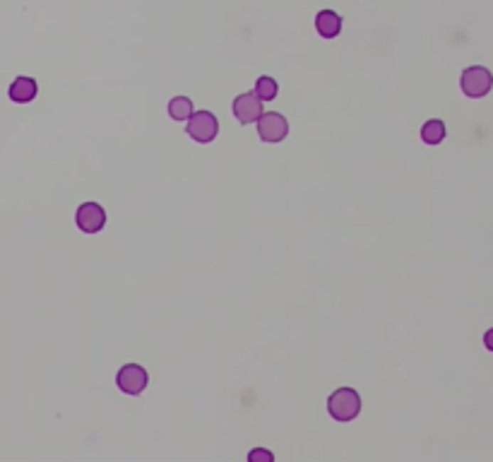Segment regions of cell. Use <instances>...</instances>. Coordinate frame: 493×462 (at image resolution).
Instances as JSON below:
<instances>
[{
  "label": "cell",
  "instance_id": "4fadbf2b",
  "mask_svg": "<svg viewBox=\"0 0 493 462\" xmlns=\"http://www.w3.org/2000/svg\"><path fill=\"white\" fill-rule=\"evenodd\" d=\"M248 460H250V462H258V460L272 462V460H275V455H272L270 451H263V448H258V451H250V455H248Z\"/></svg>",
  "mask_w": 493,
  "mask_h": 462
},
{
  "label": "cell",
  "instance_id": "7c38bea8",
  "mask_svg": "<svg viewBox=\"0 0 493 462\" xmlns=\"http://www.w3.org/2000/svg\"><path fill=\"white\" fill-rule=\"evenodd\" d=\"M277 92H280V87H277V82L272 78H260L255 82V94L263 101H272L277 97Z\"/></svg>",
  "mask_w": 493,
  "mask_h": 462
},
{
  "label": "cell",
  "instance_id": "8992f818",
  "mask_svg": "<svg viewBox=\"0 0 493 462\" xmlns=\"http://www.w3.org/2000/svg\"><path fill=\"white\" fill-rule=\"evenodd\" d=\"M75 221L85 233H97L104 229L106 224V212L104 207L97 205V202H85V205L78 207V214H75Z\"/></svg>",
  "mask_w": 493,
  "mask_h": 462
},
{
  "label": "cell",
  "instance_id": "5bb4252c",
  "mask_svg": "<svg viewBox=\"0 0 493 462\" xmlns=\"http://www.w3.org/2000/svg\"><path fill=\"white\" fill-rule=\"evenodd\" d=\"M484 345H486V350H489V352H493V327H491L489 332L484 335Z\"/></svg>",
  "mask_w": 493,
  "mask_h": 462
},
{
  "label": "cell",
  "instance_id": "7a4b0ae2",
  "mask_svg": "<svg viewBox=\"0 0 493 462\" xmlns=\"http://www.w3.org/2000/svg\"><path fill=\"white\" fill-rule=\"evenodd\" d=\"M460 85H462V92L467 94V97L479 99V97H486V94L491 92L493 75H491V70H486V68H482V65H472L462 73Z\"/></svg>",
  "mask_w": 493,
  "mask_h": 462
},
{
  "label": "cell",
  "instance_id": "5b68a950",
  "mask_svg": "<svg viewBox=\"0 0 493 462\" xmlns=\"http://www.w3.org/2000/svg\"><path fill=\"white\" fill-rule=\"evenodd\" d=\"M147 381H149L147 371H144L142 366H137V364L123 366V369L118 371V376H116V385L125 392V395H140V392L147 388Z\"/></svg>",
  "mask_w": 493,
  "mask_h": 462
},
{
  "label": "cell",
  "instance_id": "9c48e42d",
  "mask_svg": "<svg viewBox=\"0 0 493 462\" xmlns=\"http://www.w3.org/2000/svg\"><path fill=\"white\" fill-rule=\"evenodd\" d=\"M36 97V82L31 78H17L10 85V99L15 104H29Z\"/></svg>",
  "mask_w": 493,
  "mask_h": 462
},
{
  "label": "cell",
  "instance_id": "52a82bcc",
  "mask_svg": "<svg viewBox=\"0 0 493 462\" xmlns=\"http://www.w3.org/2000/svg\"><path fill=\"white\" fill-rule=\"evenodd\" d=\"M233 113L241 123H255L263 116V99L255 92H245L233 101Z\"/></svg>",
  "mask_w": 493,
  "mask_h": 462
},
{
  "label": "cell",
  "instance_id": "6da1fadb",
  "mask_svg": "<svg viewBox=\"0 0 493 462\" xmlns=\"http://www.w3.org/2000/svg\"><path fill=\"white\" fill-rule=\"evenodd\" d=\"M327 412L334 421H351L356 419L359 412H361V397H359L356 390L351 388H339L334 390L327 400Z\"/></svg>",
  "mask_w": 493,
  "mask_h": 462
},
{
  "label": "cell",
  "instance_id": "30bf717a",
  "mask_svg": "<svg viewBox=\"0 0 493 462\" xmlns=\"http://www.w3.org/2000/svg\"><path fill=\"white\" fill-rule=\"evenodd\" d=\"M443 137H445V123H443V121L433 118V121L423 123V128H421V140L426 142V145H438V142H443Z\"/></svg>",
  "mask_w": 493,
  "mask_h": 462
},
{
  "label": "cell",
  "instance_id": "277c9868",
  "mask_svg": "<svg viewBox=\"0 0 493 462\" xmlns=\"http://www.w3.org/2000/svg\"><path fill=\"white\" fill-rule=\"evenodd\" d=\"M287 132H289V123L282 113L270 111L258 118V135H260L265 142H272V145L282 142L284 137H287Z\"/></svg>",
  "mask_w": 493,
  "mask_h": 462
},
{
  "label": "cell",
  "instance_id": "ba28073f",
  "mask_svg": "<svg viewBox=\"0 0 493 462\" xmlns=\"http://www.w3.org/2000/svg\"><path fill=\"white\" fill-rule=\"evenodd\" d=\"M315 29H318V34L322 39H334V36L342 31V17L332 10H322L318 12V17H315Z\"/></svg>",
  "mask_w": 493,
  "mask_h": 462
},
{
  "label": "cell",
  "instance_id": "3957f363",
  "mask_svg": "<svg viewBox=\"0 0 493 462\" xmlns=\"http://www.w3.org/2000/svg\"><path fill=\"white\" fill-rule=\"evenodd\" d=\"M217 132H219V123L210 111H198L188 118V135H191L195 142H202V145L212 142L214 137H217Z\"/></svg>",
  "mask_w": 493,
  "mask_h": 462
},
{
  "label": "cell",
  "instance_id": "8fae6325",
  "mask_svg": "<svg viewBox=\"0 0 493 462\" xmlns=\"http://www.w3.org/2000/svg\"><path fill=\"white\" fill-rule=\"evenodd\" d=\"M169 116L174 121H188L193 116V101L188 97H176L169 101Z\"/></svg>",
  "mask_w": 493,
  "mask_h": 462
}]
</instances>
